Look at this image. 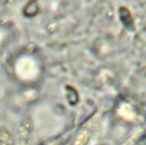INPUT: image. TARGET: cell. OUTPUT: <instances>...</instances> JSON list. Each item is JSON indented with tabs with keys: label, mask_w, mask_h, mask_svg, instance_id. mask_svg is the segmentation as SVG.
Instances as JSON below:
<instances>
[{
	"label": "cell",
	"mask_w": 146,
	"mask_h": 145,
	"mask_svg": "<svg viewBox=\"0 0 146 145\" xmlns=\"http://www.w3.org/2000/svg\"><path fill=\"white\" fill-rule=\"evenodd\" d=\"M119 15L121 21L127 27H133V18L131 12L125 7H121L119 10Z\"/></svg>",
	"instance_id": "6da1fadb"
}]
</instances>
